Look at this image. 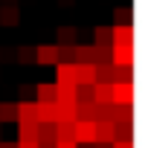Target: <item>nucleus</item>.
Here are the masks:
<instances>
[{
	"label": "nucleus",
	"mask_w": 148,
	"mask_h": 148,
	"mask_svg": "<svg viewBox=\"0 0 148 148\" xmlns=\"http://www.w3.org/2000/svg\"><path fill=\"white\" fill-rule=\"evenodd\" d=\"M35 61L44 64V67H55L58 64V47H52V44L35 47Z\"/></svg>",
	"instance_id": "nucleus-1"
},
{
	"label": "nucleus",
	"mask_w": 148,
	"mask_h": 148,
	"mask_svg": "<svg viewBox=\"0 0 148 148\" xmlns=\"http://www.w3.org/2000/svg\"><path fill=\"white\" fill-rule=\"evenodd\" d=\"M113 87V102L119 105H134V82H116Z\"/></svg>",
	"instance_id": "nucleus-2"
},
{
	"label": "nucleus",
	"mask_w": 148,
	"mask_h": 148,
	"mask_svg": "<svg viewBox=\"0 0 148 148\" xmlns=\"http://www.w3.org/2000/svg\"><path fill=\"white\" fill-rule=\"evenodd\" d=\"M76 119L96 122V119H99V105H96V102H76Z\"/></svg>",
	"instance_id": "nucleus-3"
},
{
	"label": "nucleus",
	"mask_w": 148,
	"mask_h": 148,
	"mask_svg": "<svg viewBox=\"0 0 148 148\" xmlns=\"http://www.w3.org/2000/svg\"><path fill=\"white\" fill-rule=\"evenodd\" d=\"M76 84H96V64H76Z\"/></svg>",
	"instance_id": "nucleus-4"
},
{
	"label": "nucleus",
	"mask_w": 148,
	"mask_h": 148,
	"mask_svg": "<svg viewBox=\"0 0 148 148\" xmlns=\"http://www.w3.org/2000/svg\"><path fill=\"white\" fill-rule=\"evenodd\" d=\"M55 122H76V102H55Z\"/></svg>",
	"instance_id": "nucleus-5"
},
{
	"label": "nucleus",
	"mask_w": 148,
	"mask_h": 148,
	"mask_svg": "<svg viewBox=\"0 0 148 148\" xmlns=\"http://www.w3.org/2000/svg\"><path fill=\"white\" fill-rule=\"evenodd\" d=\"M113 142H134V122H113Z\"/></svg>",
	"instance_id": "nucleus-6"
},
{
	"label": "nucleus",
	"mask_w": 148,
	"mask_h": 148,
	"mask_svg": "<svg viewBox=\"0 0 148 148\" xmlns=\"http://www.w3.org/2000/svg\"><path fill=\"white\" fill-rule=\"evenodd\" d=\"M18 142H38V122H18Z\"/></svg>",
	"instance_id": "nucleus-7"
},
{
	"label": "nucleus",
	"mask_w": 148,
	"mask_h": 148,
	"mask_svg": "<svg viewBox=\"0 0 148 148\" xmlns=\"http://www.w3.org/2000/svg\"><path fill=\"white\" fill-rule=\"evenodd\" d=\"M55 102H76V84L73 82H55Z\"/></svg>",
	"instance_id": "nucleus-8"
},
{
	"label": "nucleus",
	"mask_w": 148,
	"mask_h": 148,
	"mask_svg": "<svg viewBox=\"0 0 148 148\" xmlns=\"http://www.w3.org/2000/svg\"><path fill=\"white\" fill-rule=\"evenodd\" d=\"M35 119L38 122H55V102H35Z\"/></svg>",
	"instance_id": "nucleus-9"
},
{
	"label": "nucleus",
	"mask_w": 148,
	"mask_h": 148,
	"mask_svg": "<svg viewBox=\"0 0 148 148\" xmlns=\"http://www.w3.org/2000/svg\"><path fill=\"white\" fill-rule=\"evenodd\" d=\"M113 44H122V47H134V26H113Z\"/></svg>",
	"instance_id": "nucleus-10"
},
{
	"label": "nucleus",
	"mask_w": 148,
	"mask_h": 148,
	"mask_svg": "<svg viewBox=\"0 0 148 148\" xmlns=\"http://www.w3.org/2000/svg\"><path fill=\"white\" fill-rule=\"evenodd\" d=\"M96 61V44H76V64H93Z\"/></svg>",
	"instance_id": "nucleus-11"
},
{
	"label": "nucleus",
	"mask_w": 148,
	"mask_h": 148,
	"mask_svg": "<svg viewBox=\"0 0 148 148\" xmlns=\"http://www.w3.org/2000/svg\"><path fill=\"white\" fill-rule=\"evenodd\" d=\"M93 102H96V105L113 102V87L105 84V82H96V84H93Z\"/></svg>",
	"instance_id": "nucleus-12"
},
{
	"label": "nucleus",
	"mask_w": 148,
	"mask_h": 148,
	"mask_svg": "<svg viewBox=\"0 0 148 148\" xmlns=\"http://www.w3.org/2000/svg\"><path fill=\"white\" fill-rule=\"evenodd\" d=\"M18 23H21L18 6H0V26H18Z\"/></svg>",
	"instance_id": "nucleus-13"
},
{
	"label": "nucleus",
	"mask_w": 148,
	"mask_h": 148,
	"mask_svg": "<svg viewBox=\"0 0 148 148\" xmlns=\"http://www.w3.org/2000/svg\"><path fill=\"white\" fill-rule=\"evenodd\" d=\"M55 82H73V84H76V64L58 61L55 64Z\"/></svg>",
	"instance_id": "nucleus-14"
},
{
	"label": "nucleus",
	"mask_w": 148,
	"mask_h": 148,
	"mask_svg": "<svg viewBox=\"0 0 148 148\" xmlns=\"http://www.w3.org/2000/svg\"><path fill=\"white\" fill-rule=\"evenodd\" d=\"M35 102H55V84L52 82L35 84Z\"/></svg>",
	"instance_id": "nucleus-15"
},
{
	"label": "nucleus",
	"mask_w": 148,
	"mask_h": 148,
	"mask_svg": "<svg viewBox=\"0 0 148 148\" xmlns=\"http://www.w3.org/2000/svg\"><path fill=\"white\" fill-rule=\"evenodd\" d=\"M93 44H96V47H110V44H113L110 26H96V29H93Z\"/></svg>",
	"instance_id": "nucleus-16"
},
{
	"label": "nucleus",
	"mask_w": 148,
	"mask_h": 148,
	"mask_svg": "<svg viewBox=\"0 0 148 148\" xmlns=\"http://www.w3.org/2000/svg\"><path fill=\"white\" fill-rule=\"evenodd\" d=\"M18 122H38L35 119V102H18Z\"/></svg>",
	"instance_id": "nucleus-17"
},
{
	"label": "nucleus",
	"mask_w": 148,
	"mask_h": 148,
	"mask_svg": "<svg viewBox=\"0 0 148 148\" xmlns=\"http://www.w3.org/2000/svg\"><path fill=\"white\" fill-rule=\"evenodd\" d=\"M0 122H18V102H0Z\"/></svg>",
	"instance_id": "nucleus-18"
},
{
	"label": "nucleus",
	"mask_w": 148,
	"mask_h": 148,
	"mask_svg": "<svg viewBox=\"0 0 148 148\" xmlns=\"http://www.w3.org/2000/svg\"><path fill=\"white\" fill-rule=\"evenodd\" d=\"M38 142H55V122H38Z\"/></svg>",
	"instance_id": "nucleus-19"
},
{
	"label": "nucleus",
	"mask_w": 148,
	"mask_h": 148,
	"mask_svg": "<svg viewBox=\"0 0 148 148\" xmlns=\"http://www.w3.org/2000/svg\"><path fill=\"white\" fill-rule=\"evenodd\" d=\"M58 61L76 64V44H58Z\"/></svg>",
	"instance_id": "nucleus-20"
},
{
	"label": "nucleus",
	"mask_w": 148,
	"mask_h": 148,
	"mask_svg": "<svg viewBox=\"0 0 148 148\" xmlns=\"http://www.w3.org/2000/svg\"><path fill=\"white\" fill-rule=\"evenodd\" d=\"M58 44H76V35H79V29L76 26H58Z\"/></svg>",
	"instance_id": "nucleus-21"
},
{
	"label": "nucleus",
	"mask_w": 148,
	"mask_h": 148,
	"mask_svg": "<svg viewBox=\"0 0 148 148\" xmlns=\"http://www.w3.org/2000/svg\"><path fill=\"white\" fill-rule=\"evenodd\" d=\"M96 82L113 84V64H96Z\"/></svg>",
	"instance_id": "nucleus-22"
},
{
	"label": "nucleus",
	"mask_w": 148,
	"mask_h": 148,
	"mask_svg": "<svg viewBox=\"0 0 148 148\" xmlns=\"http://www.w3.org/2000/svg\"><path fill=\"white\" fill-rule=\"evenodd\" d=\"M113 18H116V26H134V23H131V9H128V6L113 9Z\"/></svg>",
	"instance_id": "nucleus-23"
},
{
	"label": "nucleus",
	"mask_w": 148,
	"mask_h": 148,
	"mask_svg": "<svg viewBox=\"0 0 148 148\" xmlns=\"http://www.w3.org/2000/svg\"><path fill=\"white\" fill-rule=\"evenodd\" d=\"M15 61L32 64V61H35V49H32V47H18V49H15Z\"/></svg>",
	"instance_id": "nucleus-24"
},
{
	"label": "nucleus",
	"mask_w": 148,
	"mask_h": 148,
	"mask_svg": "<svg viewBox=\"0 0 148 148\" xmlns=\"http://www.w3.org/2000/svg\"><path fill=\"white\" fill-rule=\"evenodd\" d=\"M116 82H134V67H113V84Z\"/></svg>",
	"instance_id": "nucleus-25"
},
{
	"label": "nucleus",
	"mask_w": 148,
	"mask_h": 148,
	"mask_svg": "<svg viewBox=\"0 0 148 148\" xmlns=\"http://www.w3.org/2000/svg\"><path fill=\"white\" fill-rule=\"evenodd\" d=\"M93 64H110V47H96V61Z\"/></svg>",
	"instance_id": "nucleus-26"
},
{
	"label": "nucleus",
	"mask_w": 148,
	"mask_h": 148,
	"mask_svg": "<svg viewBox=\"0 0 148 148\" xmlns=\"http://www.w3.org/2000/svg\"><path fill=\"white\" fill-rule=\"evenodd\" d=\"M18 96H21V102H29V99L35 96V87H29V84H21V90H18Z\"/></svg>",
	"instance_id": "nucleus-27"
},
{
	"label": "nucleus",
	"mask_w": 148,
	"mask_h": 148,
	"mask_svg": "<svg viewBox=\"0 0 148 148\" xmlns=\"http://www.w3.org/2000/svg\"><path fill=\"white\" fill-rule=\"evenodd\" d=\"M110 148H134V142H110Z\"/></svg>",
	"instance_id": "nucleus-28"
},
{
	"label": "nucleus",
	"mask_w": 148,
	"mask_h": 148,
	"mask_svg": "<svg viewBox=\"0 0 148 148\" xmlns=\"http://www.w3.org/2000/svg\"><path fill=\"white\" fill-rule=\"evenodd\" d=\"M55 148H76V142H73V139L70 142H55Z\"/></svg>",
	"instance_id": "nucleus-29"
},
{
	"label": "nucleus",
	"mask_w": 148,
	"mask_h": 148,
	"mask_svg": "<svg viewBox=\"0 0 148 148\" xmlns=\"http://www.w3.org/2000/svg\"><path fill=\"white\" fill-rule=\"evenodd\" d=\"M18 148H38V142H18Z\"/></svg>",
	"instance_id": "nucleus-30"
},
{
	"label": "nucleus",
	"mask_w": 148,
	"mask_h": 148,
	"mask_svg": "<svg viewBox=\"0 0 148 148\" xmlns=\"http://www.w3.org/2000/svg\"><path fill=\"white\" fill-rule=\"evenodd\" d=\"M0 148H18V142H3L0 139Z\"/></svg>",
	"instance_id": "nucleus-31"
},
{
	"label": "nucleus",
	"mask_w": 148,
	"mask_h": 148,
	"mask_svg": "<svg viewBox=\"0 0 148 148\" xmlns=\"http://www.w3.org/2000/svg\"><path fill=\"white\" fill-rule=\"evenodd\" d=\"M3 6H18V0H0Z\"/></svg>",
	"instance_id": "nucleus-32"
},
{
	"label": "nucleus",
	"mask_w": 148,
	"mask_h": 148,
	"mask_svg": "<svg viewBox=\"0 0 148 148\" xmlns=\"http://www.w3.org/2000/svg\"><path fill=\"white\" fill-rule=\"evenodd\" d=\"M70 3H73V0H61V6H70Z\"/></svg>",
	"instance_id": "nucleus-33"
},
{
	"label": "nucleus",
	"mask_w": 148,
	"mask_h": 148,
	"mask_svg": "<svg viewBox=\"0 0 148 148\" xmlns=\"http://www.w3.org/2000/svg\"><path fill=\"white\" fill-rule=\"evenodd\" d=\"M0 125H3V122H0Z\"/></svg>",
	"instance_id": "nucleus-34"
}]
</instances>
